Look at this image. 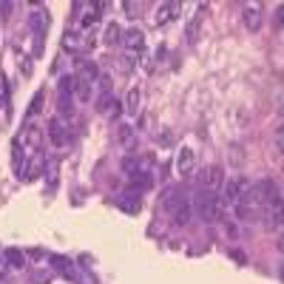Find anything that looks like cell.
Instances as JSON below:
<instances>
[{
  "mask_svg": "<svg viewBox=\"0 0 284 284\" xmlns=\"http://www.w3.org/2000/svg\"><path fill=\"white\" fill-rule=\"evenodd\" d=\"M250 193H253V202H259L267 211H278L281 208V188H278L276 179H270V176L259 179L256 185L250 188Z\"/></svg>",
  "mask_w": 284,
  "mask_h": 284,
  "instance_id": "6da1fadb",
  "label": "cell"
},
{
  "mask_svg": "<svg viewBox=\"0 0 284 284\" xmlns=\"http://www.w3.org/2000/svg\"><path fill=\"white\" fill-rule=\"evenodd\" d=\"M191 208L196 211L199 219H205V222H216L219 211H222V202H219V193L205 191V188H202V191L191 199Z\"/></svg>",
  "mask_w": 284,
  "mask_h": 284,
  "instance_id": "7a4b0ae2",
  "label": "cell"
},
{
  "mask_svg": "<svg viewBox=\"0 0 284 284\" xmlns=\"http://www.w3.org/2000/svg\"><path fill=\"white\" fill-rule=\"evenodd\" d=\"M247 193H250V182L245 176H233V179H227V185H222V199H225L227 205L242 202Z\"/></svg>",
  "mask_w": 284,
  "mask_h": 284,
  "instance_id": "3957f363",
  "label": "cell"
},
{
  "mask_svg": "<svg viewBox=\"0 0 284 284\" xmlns=\"http://www.w3.org/2000/svg\"><path fill=\"white\" fill-rule=\"evenodd\" d=\"M114 205H117L119 211H125V213H139L142 211V196L128 188V191H122V193L114 196Z\"/></svg>",
  "mask_w": 284,
  "mask_h": 284,
  "instance_id": "277c9868",
  "label": "cell"
},
{
  "mask_svg": "<svg viewBox=\"0 0 284 284\" xmlns=\"http://www.w3.org/2000/svg\"><path fill=\"white\" fill-rule=\"evenodd\" d=\"M48 26H51V17H48V12H43V9H34V12L29 14V29H32L34 40H43V37H46Z\"/></svg>",
  "mask_w": 284,
  "mask_h": 284,
  "instance_id": "5b68a950",
  "label": "cell"
},
{
  "mask_svg": "<svg viewBox=\"0 0 284 284\" xmlns=\"http://www.w3.org/2000/svg\"><path fill=\"white\" fill-rule=\"evenodd\" d=\"M222 185H225V168L222 165H211L205 173H202V188H205V191L219 193Z\"/></svg>",
  "mask_w": 284,
  "mask_h": 284,
  "instance_id": "8992f818",
  "label": "cell"
},
{
  "mask_svg": "<svg viewBox=\"0 0 284 284\" xmlns=\"http://www.w3.org/2000/svg\"><path fill=\"white\" fill-rule=\"evenodd\" d=\"M48 265H51L57 273H63L66 278H71V281H80L77 262H71V259H66V256H48Z\"/></svg>",
  "mask_w": 284,
  "mask_h": 284,
  "instance_id": "52a82bcc",
  "label": "cell"
},
{
  "mask_svg": "<svg viewBox=\"0 0 284 284\" xmlns=\"http://www.w3.org/2000/svg\"><path fill=\"white\" fill-rule=\"evenodd\" d=\"M46 131H48V139H51L57 148H63V145L68 142V125H63V119H60V117L48 119Z\"/></svg>",
  "mask_w": 284,
  "mask_h": 284,
  "instance_id": "ba28073f",
  "label": "cell"
},
{
  "mask_svg": "<svg viewBox=\"0 0 284 284\" xmlns=\"http://www.w3.org/2000/svg\"><path fill=\"white\" fill-rule=\"evenodd\" d=\"M74 63H77V74H74V77H77V80H83V83H88V86H91L94 80L99 77V68H97V63H91V60H83V57H77V60H74Z\"/></svg>",
  "mask_w": 284,
  "mask_h": 284,
  "instance_id": "9c48e42d",
  "label": "cell"
},
{
  "mask_svg": "<svg viewBox=\"0 0 284 284\" xmlns=\"http://www.w3.org/2000/svg\"><path fill=\"white\" fill-rule=\"evenodd\" d=\"M128 179H131V191H137V193L148 191V188L153 185V176H151V171H142V168H134V171L128 173Z\"/></svg>",
  "mask_w": 284,
  "mask_h": 284,
  "instance_id": "30bf717a",
  "label": "cell"
},
{
  "mask_svg": "<svg viewBox=\"0 0 284 284\" xmlns=\"http://www.w3.org/2000/svg\"><path fill=\"white\" fill-rule=\"evenodd\" d=\"M122 46L128 48V51H139V48L145 46V34H142V29H128V32H122V40H119Z\"/></svg>",
  "mask_w": 284,
  "mask_h": 284,
  "instance_id": "8fae6325",
  "label": "cell"
},
{
  "mask_svg": "<svg viewBox=\"0 0 284 284\" xmlns=\"http://www.w3.org/2000/svg\"><path fill=\"white\" fill-rule=\"evenodd\" d=\"M179 9H182V3H176V0H171V3H162L157 12V26H165V23H171L173 17H179Z\"/></svg>",
  "mask_w": 284,
  "mask_h": 284,
  "instance_id": "7c38bea8",
  "label": "cell"
},
{
  "mask_svg": "<svg viewBox=\"0 0 284 284\" xmlns=\"http://www.w3.org/2000/svg\"><path fill=\"white\" fill-rule=\"evenodd\" d=\"M242 17H245V26L250 29V32H259V29H262V6H259V3H253V6H245Z\"/></svg>",
  "mask_w": 284,
  "mask_h": 284,
  "instance_id": "4fadbf2b",
  "label": "cell"
},
{
  "mask_svg": "<svg viewBox=\"0 0 284 284\" xmlns=\"http://www.w3.org/2000/svg\"><path fill=\"white\" fill-rule=\"evenodd\" d=\"M173 222H176V225H182V227H185L188 225V222H191V216H193V208H191V199H182V202H179V205L176 208H173Z\"/></svg>",
  "mask_w": 284,
  "mask_h": 284,
  "instance_id": "5bb4252c",
  "label": "cell"
},
{
  "mask_svg": "<svg viewBox=\"0 0 284 284\" xmlns=\"http://www.w3.org/2000/svg\"><path fill=\"white\" fill-rule=\"evenodd\" d=\"M3 262H6L9 267H14V270H23V267H26V253L20 250V247H6V250H3Z\"/></svg>",
  "mask_w": 284,
  "mask_h": 284,
  "instance_id": "9a60e30c",
  "label": "cell"
},
{
  "mask_svg": "<svg viewBox=\"0 0 284 284\" xmlns=\"http://www.w3.org/2000/svg\"><path fill=\"white\" fill-rule=\"evenodd\" d=\"M182 199H185V193L179 191V188H168V191L162 193V199H159V208H162V211H173Z\"/></svg>",
  "mask_w": 284,
  "mask_h": 284,
  "instance_id": "2e32d148",
  "label": "cell"
},
{
  "mask_svg": "<svg viewBox=\"0 0 284 284\" xmlns=\"http://www.w3.org/2000/svg\"><path fill=\"white\" fill-rule=\"evenodd\" d=\"M205 12H208L205 3H202V6H196V14H193V20L188 23V32L185 34H188V43H191V46L199 40V23H202V14H205Z\"/></svg>",
  "mask_w": 284,
  "mask_h": 284,
  "instance_id": "e0dca14e",
  "label": "cell"
},
{
  "mask_svg": "<svg viewBox=\"0 0 284 284\" xmlns=\"http://www.w3.org/2000/svg\"><path fill=\"white\" fill-rule=\"evenodd\" d=\"M176 168H179L182 176H191V171H193V151H191V148H182V151H179Z\"/></svg>",
  "mask_w": 284,
  "mask_h": 284,
  "instance_id": "ac0fdd59",
  "label": "cell"
},
{
  "mask_svg": "<svg viewBox=\"0 0 284 284\" xmlns=\"http://www.w3.org/2000/svg\"><path fill=\"white\" fill-rule=\"evenodd\" d=\"M40 137H43V134H40V128H26V131H23V137H20V142H29V148H40Z\"/></svg>",
  "mask_w": 284,
  "mask_h": 284,
  "instance_id": "d6986e66",
  "label": "cell"
},
{
  "mask_svg": "<svg viewBox=\"0 0 284 284\" xmlns=\"http://www.w3.org/2000/svg\"><path fill=\"white\" fill-rule=\"evenodd\" d=\"M125 111L131 114V117L139 111V88H131V91H128V97H125Z\"/></svg>",
  "mask_w": 284,
  "mask_h": 284,
  "instance_id": "ffe728a7",
  "label": "cell"
},
{
  "mask_svg": "<svg viewBox=\"0 0 284 284\" xmlns=\"http://www.w3.org/2000/svg\"><path fill=\"white\" fill-rule=\"evenodd\" d=\"M119 40H122V29H119L117 23H108L106 26V43L114 46V43H119Z\"/></svg>",
  "mask_w": 284,
  "mask_h": 284,
  "instance_id": "44dd1931",
  "label": "cell"
},
{
  "mask_svg": "<svg viewBox=\"0 0 284 284\" xmlns=\"http://www.w3.org/2000/svg\"><path fill=\"white\" fill-rule=\"evenodd\" d=\"M117 106V99H114V94L111 91H106V94H99V102H97V111H111V108Z\"/></svg>",
  "mask_w": 284,
  "mask_h": 284,
  "instance_id": "7402d4cb",
  "label": "cell"
},
{
  "mask_svg": "<svg viewBox=\"0 0 284 284\" xmlns=\"http://www.w3.org/2000/svg\"><path fill=\"white\" fill-rule=\"evenodd\" d=\"M74 94H77L80 99H88V97H91V86H88V83H83V80L74 77Z\"/></svg>",
  "mask_w": 284,
  "mask_h": 284,
  "instance_id": "603a6c76",
  "label": "cell"
},
{
  "mask_svg": "<svg viewBox=\"0 0 284 284\" xmlns=\"http://www.w3.org/2000/svg\"><path fill=\"white\" fill-rule=\"evenodd\" d=\"M46 165H48V171H46V176H48V188H54V185H57V159H48Z\"/></svg>",
  "mask_w": 284,
  "mask_h": 284,
  "instance_id": "cb8c5ba5",
  "label": "cell"
},
{
  "mask_svg": "<svg viewBox=\"0 0 284 284\" xmlns=\"http://www.w3.org/2000/svg\"><path fill=\"white\" fill-rule=\"evenodd\" d=\"M40 108H43V91H37V94H34L32 106H29V117H34V114H40Z\"/></svg>",
  "mask_w": 284,
  "mask_h": 284,
  "instance_id": "d4e9b609",
  "label": "cell"
},
{
  "mask_svg": "<svg viewBox=\"0 0 284 284\" xmlns=\"http://www.w3.org/2000/svg\"><path fill=\"white\" fill-rule=\"evenodd\" d=\"M119 139H122V145H131V142H134V128L122 125V128H119Z\"/></svg>",
  "mask_w": 284,
  "mask_h": 284,
  "instance_id": "484cf974",
  "label": "cell"
},
{
  "mask_svg": "<svg viewBox=\"0 0 284 284\" xmlns=\"http://www.w3.org/2000/svg\"><path fill=\"white\" fill-rule=\"evenodd\" d=\"M99 91L106 94V91H111V77H108V74H99Z\"/></svg>",
  "mask_w": 284,
  "mask_h": 284,
  "instance_id": "4316f807",
  "label": "cell"
},
{
  "mask_svg": "<svg viewBox=\"0 0 284 284\" xmlns=\"http://www.w3.org/2000/svg\"><path fill=\"white\" fill-rule=\"evenodd\" d=\"M122 9H125L128 17H137V14H139V6H137V3H131V0H125V3H122Z\"/></svg>",
  "mask_w": 284,
  "mask_h": 284,
  "instance_id": "83f0119b",
  "label": "cell"
},
{
  "mask_svg": "<svg viewBox=\"0 0 284 284\" xmlns=\"http://www.w3.org/2000/svg\"><path fill=\"white\" fill-rule=\"evenodd\" d=\"M32 281H34V284H48V273H43V270L32 273Z\"/></svg>",
  "mask_w": 284,
  "mask_h": 284,
  "instance_id": "f1b7e54d",
  "label": "cell"
},
{
  "mask_svg": "<svg viewBox=\"0 0 284 284\" xmlns=\"http://www.w3.org/2000/svg\"><path fill=\"white\" fill-rule=\"evenodd\" d=\"M12 3H9V0H3V3H0V17H9V14H12Z\"/></svg>",
  "mask_w": 284,
  "mask_h": 284,
  "instance_id": "f546056e",
  "label": "cell"
},
{
  "mask_svg": "<svg viewBox=\"0 0 284 284\" xmlns=\"http://www.w3.org/2000/svg\"><path fill=\"white\" fill-rule=\"evenodd\" d=\"M233 259H236L239 265H245V262H247V256H245L242 250H233Z\"/></svg>",
  "mask_w": 284,
  "mask_h": 284,
  "instance_id": "4dcf8cb0",
  "label": "cell"
},
{
  "mask_svg": "<svg viewBox=\"0 0 284 284\" xmlns=\"http://www.w3.org/2000/svg\"><path fill=\"white\" fill-rule=\"evenodd\" d=\"M281 142H284V137H281V128H276V148H278V153H281Z\"/></svg>",
  "mask_w": 284,
  "mask_h": 284,
  "instance_id": "1f68e13d",
  "label": "cell"
}]
</instances>
